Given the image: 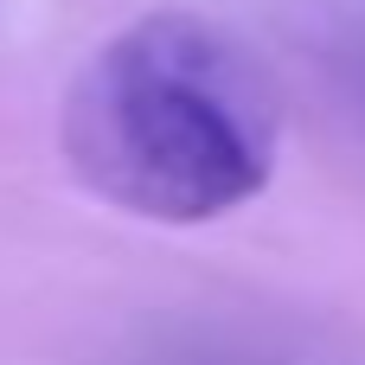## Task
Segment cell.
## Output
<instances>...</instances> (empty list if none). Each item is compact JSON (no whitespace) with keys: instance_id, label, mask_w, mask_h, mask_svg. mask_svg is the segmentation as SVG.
<instances>
[{"instance_id":"cell-1","label":"cell","mask_w":365,"mask_h":365,"mask_svg":"<svg viewBox=\"0 0 365 365\" xmlns=\"http://www.w3.org/2000/svg\"><path fill=\"white\" fill-rule=\"evenodd\" d=\"M58 148L115 212L212 225L269 186L282 96L231 26L167 6L83 58L58 109Z\"/></svg>"}]
</instances>
